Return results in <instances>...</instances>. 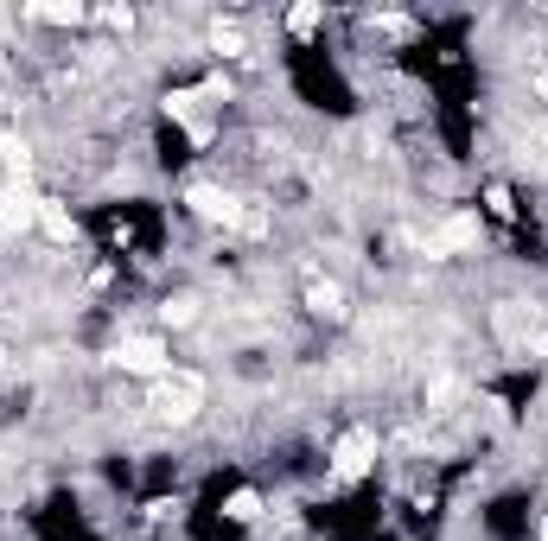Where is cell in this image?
Segmentation results:
<instances>
[{"label":"cell","instance_id":"9c48e42d","mask_svg":"<svg viewBox=\"0 0 548 541\" xmlns=\"http://www.w3.org/2000/svg\"><path fill=\"white\" fill-rule=\"evenodd\" d=\"M306 306H313L319 319H338V312H345V293H338L332 281H325V287H313V293H306Z\"/></svg>","mask_w":548,"mask_h":541},{"label":"cell","instance_id":"277c9868","mask_svg":"<svg viewBox=\"0 0 548 541\" xmlns=\"http://www.w3.org/2000/svg\"><path fill=\"white\" fill-rule=\"evenodd\" d=\"M192 211L204 223H243V204H236L230 191H217V185H192Z\"/></svg>","mask_w":548,"mask_h":541},{"label":"cell","instance_id":"8fae6325","mask_svg":"<svg viewBox=\"0 0 548 541\" xmlns=\"http://www.w3.org/2000/svg\"><path fill=\"white\" fill-rule=\"evenodd\" d=\"M211 45H217V51H243V32H236V26H217Z\"/></svg>","mask_w":548,"mask_h":541},{"label":"cell","instance_id":"52a82bcc","mask_svg":"<svg viewBox=\"0 0 548 541\" xmlns=\"http://www.w3.org/2000/svg\"><path fill=\"white\" fill-rule=\"evenodd\" d=\"M39 223H45V236H58V242H77V223H71V211H64V204L39 198Z\"/></svg>","mask_w":548,"mask_h":541},{"label":"cell","instance_id":"4fadbf2b","mask_svg":"<svg viewBox=\"0 0 548 541\" xmlns=\"http://www.w3.org/2000/svg\"><path fill=\"white\" fill-rule=\"evenodd\" d=\"M160 312H166L173 325H192V319H198V306H192V300H173V306H160Z\"/></svg>","mask_w":548,"mask_h":541},{"label":"cell","instance_id":"7a4b0ae2","mask_svg":"<svg viewBox=\"0 0 548 541\" xmlns=\"http://www.w3.org/2000/svg\"><path fill=\"white\" fill-rule=\"evenodd\" d=\"M115 363H122V370H134V376H166V344H160V338H122Z\"/></svg>","mask_w":548,"mask_h":541},{"label":"cell","instance_id":"8992f818","mask_svg":"<svg viewBox=\"0 0 548 541\" xmlns=\"http://www.w3.org/2000/svg\"><path fill=\"white\" fill-rule=\"evenodd\" d=\"M26 223H39V198H32V191H7V198H0V236L26 230Z\"/></svg>","mask_w":548,"mask_h":541},{"label":"cell","instance_id":"30bf717a","mask_svg":"<svg viewBox=\"0 0 548 541\" xmlns=\"http://www.w3.org/2000/svg\"><path fill=\"white\" fill-rule=\"evenodd\" d=\"M224 516H230V522H255V516H262V497H255V491H230Z\"/></svg>","mask_w":548,"mask_h":541},{"label":"cell","instance_id":"5b68a950","mask_svg":"<svg viewBox=\"0 0 548 541\" xmlns=\"http://www.w3.org/2000/svg\"><path fill=\"white\" fill-rule=\"evenodd\" d=\"M472 242H478V217H447L427 236V255H453V249H472Z\"/></svg>","mask_w":548,"mask_h":541},{"label":"cell","instance_id":"5bb4252c","mask_svg":"<svg viewBox=\"0 0 548 541\" xmlns=\"http://www.w3.org/2000/svg\"><path fill=\"white\" fill-rule=\"evenodd\" d=\"M542 541H548V522H542Z\"/></svg>","mask_w":548,"mask_h":541},{"label":"cell","instance_id":"3957f363","mask_svg":"<svg viewBox=\"0 0 548 541\" xmlns=\"http://www.w3.org/2000/svg\"><path fill=\"white\" fill-rule=\"evenodd\" d=\"M370 459H376V440H370L364 427H357V433H345V440H338V452H332L338 478H364V471H370Z\"/></svg>","mask_w":548,"mask_h":541},{"label":"cell","instance_id":"ba28073f","mask_svg":"<svg viewBox=\"0 0 548 541\" xmlns=\"http://www.w3.org/2000/svg\"><path fill=\"white\" fill-rule=\"evenodd\" d=\"M32 20H51V26H77V20H90V7H64V0H45V7H32Z\"/></svg>","mask_w":548,"mask_h":541},{"label":"cell","instance_id":"7c38bea8","mask_svg":"<svg viewBox=\"0 0 548 541\" xmlns=\"http://www.w3.org/2000/svg\"><path fill=\"white\" fill-rule=\"evenodd\" d=\"M287 26H294V32H313V26H319V7H294V13H287Z\"/></svg>","mask_w":548,"mask_h":541},{"label":"cell","instance_id":"6da1fadb","mask_svg":"<svg viewBox=\"0 0 548 541\" xmlns=\"http://www.w3.org/2000/svg\"><path fill=\"white\" fill-rule=\"evenodd\" d=\"M198 401H204V382H198L192 370H179V376H160V382H153V414H160V421H192Z\"/></svg>","mask_w":548,"mask_h":541}]
</instances>
